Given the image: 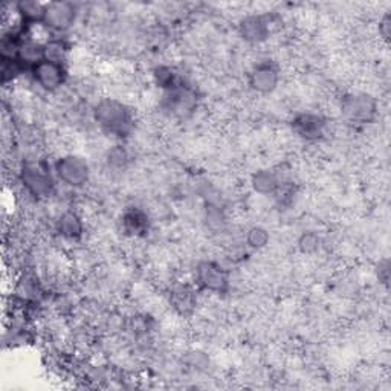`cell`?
<instances>
[{"instance_id": "cell-2", "label": "cell", "mask_w": 391, "mask_h": 391, "mask_svg": "<svg viewBox=\"0 0 391 391\" xmlns=\"http://www.w3.org/2000/svg\"><path fill=\"white\" fill-rule=\"evenodd\" d=\"M341 113L350 122L368 124L376 118L377 103L368 93H348L341 101Z\"/></svg>"}, {"instance_id": "cell-19", "label": "cell", "mask_w": 391, "mask_h": 391, "mask_svg": "<svg viewBox=\"0 0 391 391\" xmlns=\"http://www.w3.org/2000/svg\"><path fill=\"white\" fill-rule=\"evenodd\" d=\"M173 304H174V308L181 313H187L189 311H193V306H194L193 292L188 291L187 288L176 291L173 293Z\"/></svg>"}, {"instance_id": "cell-16", "label": "cell", "mask_w": 391, "mask_h": 391, "mask_svg": "<svg viewBox=\"0 0 391 391\" xmlns=\"http://www.w3.org/2000/svg\"><path fill=\"white\" fill-rule=\"evenodd\" d=\"M43 46H45V60L57 61V63H63L69 51V46L61 38L49 40Z\"/></svg>"}, {"instance_id": "cell-5", "label": "cell", "mask_w": 391, "mask_h": 391, "mask_svg": "<svg viewBox=\"0 0 391 391\" xmlns=\"http://www.w3.org/2000/svg\"><path fill=\"white\" fill-rule=\"evenodd\" d=\"M196 281L202 289L216 293H225L229 288L228 272L216 261L209 260L200 261L197 265Z\"/></svg>"}, {"instance_id": "cell-9", "label": "cell", "mask_w": 391, "mask_h": 391, "mask_svg": "<svg viewBox=\"0 0 391 391\" xmlns=\"http://www.w3.org/2000/svg\"><path fill=\"white\" fill-rule=\"evenodd\" d=\"M292 129L304 141H316L324 135L325 121L315 113H300L292 120Z\"/></svg>"}, {"instance_id": "cell-7", "label": "cell", "mask_w": 391, "mask_h": 391, "mask_svg": "<svg viewBox=\"0 0 391 391\" xmlns=\"http://www.w3.org/2000/svg\"><path fill=\"white\" fill-rule=\"evenodd\" d=\"M31 71H33V77L36 83L41 89H45L48 92H54L60 89L66 81V68L63 63L43 58Z\"/></svg>"}, {"instance_id": "cell-20", "label": "cell", "mask_w": 391, "mask_h": 391, "mask_svg": "<svg viewBox=\"0 0 391 391\" xmlns=\"http://www.w3.org/2000/svg\"><path fill=\"white\" fill-rule=\"evenodd\" d=\"M26 68L17 58H2V83L14 80Z\"/></svg>"}, {"instance_id": "cell-10", "label": "cell", "mask_w": 391, "mask_h": 391, "mask_svg": "<svg viewBox=\"0 0 391 391\" xmlns=\"http://www.w3.org/2000/svg\"><path fill=\"white\" fill-rule=\"evenodd\" d=\"M239 33H240V37L245 41H248V43L257 45L268 40L271 34V26L266 17L248 16L245 19H241V22L239 24Z\"/></svg>"}, {"instance_id": "cell-4", "label": "cell", "mask_w": 391, "mask_h": 391, "mask_svg": "<svg viewBox=\"0 0 391 391\" xmlns=\"http://www.w3.org/2000/svg\"><path fill=\"white\" fill-rule=\"evenodd\" d=\"M56 173L63 184L78 188L89 181L90 167L84 157L78 155H66L57 161Z\"/></svg>"}, {"instance_id": "cell-3", "label": "cell", "mask_w": 391, "mask_h": 391, "mask_svg": "<svg viewBox=\"0 0 391 391\" xmlns=\"http://www.w3.org/2000/svg\"><path fill=\"white\" fill-rule=\"evenodd\" d=\"M20 181L31 194L38 199L51 197L56 188L54 179H52L48 168L34 162L24 165L22 172H20Z\"/></svg>"}, {"instance_id": "cell-21", "label": "cell", "mask_w": 391, "mask_h": 391, "mask_svg": "<svg viewBox=\"0 0 391 391\" xmlns=\"http://www.w3.org/2000/svg\"><path fill=\"white\" fill-rule=\"evenodd\" d=\"M127 162H129V153H127L122 145H113L108 152L109 167L120 170V168H124L127 165Z\"/></svg>"}, {"instance_id": "cell-23", "label": "cell", "mask_w": 391, "mask_h": 391, "mask_svg": "<svg viewBox=\"0 0 391 391\" xmlns=\"http://www.w3.org/2000/svg\"><path fill=\"white\" fill-rule=\"evenodd\" d=\"M207 221H208V225L214 229V228H220L221 225H224L225 219H224V216H221L219 208L209 207L207 209Z\"/></svg>"}, {"instance_id": "cell-17", "label": "cell", "mask_w": 391, "mask_h": 391, "mask_svg": "<svg viewBox=\"0 0 391 391\" xmlns=\"http://www.w3.org/2000/svg\"><path fill=\"white\" fill-rule=\"evenodd\" d=\"M153 78H155L157 86L164 89L165 92L173 89L179 83L174 71L172 68H167V66H157L153 72Z\"/></svg>"}, {"instance_id": "cell-1", "label": "cell", "mask_w": 391, "mask_h": 391, "mask_svg": "<svg viewBox=\"0 0 391 391\" xmlns=\"http://www.w3.org/2000/svg\"><path fill=\"white\" fill-rule=\"evenodd\" d=\"M93 120L104 133L120 140L130 135L135 124L132 110L124 103L113 98H103L97 103L93 108Z\"/></svg>"}, {"instance_id": "cell-12", "label": "cell", "mask_w": 391, "mask_h": 391, "mask_svg": "<svg viewBox=\"0 0 391 391\" xmlns=\"http://www.w3.org/2000/svg\"><path fill=\"white\" fill-rule=\"evenodd\" d=\"M251 187L254 192L263 196L276 194L281 187V179L273 170L261 168V170H257L251 176Z\"/></svg>"}, {"instance_id": "cell-24", "label": "cell", "mask_w": 391, "mask_h": 391, "mask_svg": "<svg viewBox=\"0 0 391 391\" xmlns=\"http://www.w3.org/2000/svg\"><path fill=\"white\" fill-rule=\"evenodd\" d=\"M379 33L384 37V40H387V41L390 40V34H391V16L390 14H385L382 17V20H380Z\"/></svg>"}, {"instance_id": "cell-18", "label": "cell", "mask_w": 391, "mask_h": 391, "mask_svg": "<svg viewBox=\"0 0 391 391\" xmlns=\"http://www.w3.org/2000/svg\"><path fill=\"white\" fill-rule=\"evenodd\" d=\"M246 243L252 249H261L269 243V232L263 226H252L246 234Z\"/></svg>"}, {"instance_id": "cell-13", "label": "cell", "mask_w": 391, "mask_h": 391, "mask_svg": "<svg viewBox=\"0 0 391 391\" xmlns=\"http://www.w3.org/2000/svg\"><path fill=\"white\" fill-rule=\"evenodd\" d=\"M57 231L61 237L68 240H78L84 232L83 220L73 211H66L57 220Z\"/></svg>"}, {"instance_id": "cell-22", "label": "cell", "mask_w": 391, "mask_h": 391, "mask_svg": "<svg viewBox=\"0 0 391 391\" xmlns=\"http://www.w3.org/2000/svg\"><path fill=\"white\" fill-rule=\"evenodd\" d=\"M320 237L318 234H315L312 231L303 232L301 237L298 239V248L303 254H313L316 249L320 248Z\"/></svg>"}, {"instance_id": "cell-6", "label": "cell", "mask_w": 391, "mask_h": 391, "mask_svg": "<svg viewBox=\"0 0 391 391\" xmlns=\"http://www.w3.org/2000/svg\"><path fill=\"white\" fill-rule=\"evenodd\" d=\"M77 19V8L69 2H51L45 6V16L41 25L56 33H65L71 29Z\"/></svg>"}, {"instance_id": "cell-15", "label": "cell", "mask_w": 391, "mask_h": 391, "mask_svg": "<svg viewBox=\"0 0 391 391\" xmlns=\"http://www.w3.org/2000/svg\"><path fill=\"white\" fill-rule=\"evenodd\" d=\"M45 4L36 2V0H22V2H19L16 5L17 13L26 25L41 24V20H43L45 16Z\"/></svg>"}, {"instance_id": "cell-8", "label": "cell", "mask_w": 391, "mask_h": 391, "mask_svg": "<svg viewBox=\"0 0 391 391\" xmlns=\"http://www.w3.org/2000/svg\"><path fill=\"white\" fill-rule=\"evenodd\" d=\"M249 86L259 93H271L276 90L280 81L278 68L269 61L259 63V65L249 72Z\"/></svg>"}, {"instance_id": "cell-11", "label": "cell", "mask_w": 391, "mask_h": 391, "mask_svg": "<svg viewBox=\"0 0 391 391\" xmlns=\"http://www.w3.org/2000/svg\"><path fill=\"white\" fill-rule=\"evenodd\" d=\"M165 101L168 110L177 115H184L185 112H192L194 109L196 93L189 88H185L184 84L177 83L173 89L167 90Z\"/></svg>"}, {"instance_id": "cell-14", "label": "cell", "mask_w": 391, "mask_h": 391, "mask_svg": "<svg viewBox=\"0 0 391 391\" xmlns=\"http://www.w3.org/2000/svg\"><path fill=\"white\" fill-rule=\"evenodd\" d=\"M122 228L125 232L133 236L142 234L149 228V217L138 208L127 209L122 214Z\"/></svg>"}]
</instances>
